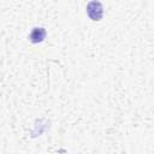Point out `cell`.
Segmentation results:
<instances>
[{
  "instance_id": "obj_1",
  "label": "cell",
  "mask_w": 154,
  "mask_h": 154,
  "mask_svg": "<svg viewBox=\"0 0 154 154\" xmlns=\"http://www.w3.org/2000/svg\"><path fill=\"white\" fill-rule=\"evenodd\" d=\"M87 14L88 17L94 20L97 22L102 18L103 16V6L100 1H89L87 5Z\"/></svg>"
},
{
  "instance_id": "obj_2",
  "label": "cell",
  "mask_w": 154,
  "mask_h": 154,
  "mask_svg": "<svg viewBox=\"0 0 154 154\" xmlns=\"http://www.w3.org/2000/svg\"><path fill=\"white\" fill-rule=\"evenodd\" d=\"M46 29L42 26H35L29 34V41L31 43H41L46 38Z\"/></svg>"
}]
</instances>
